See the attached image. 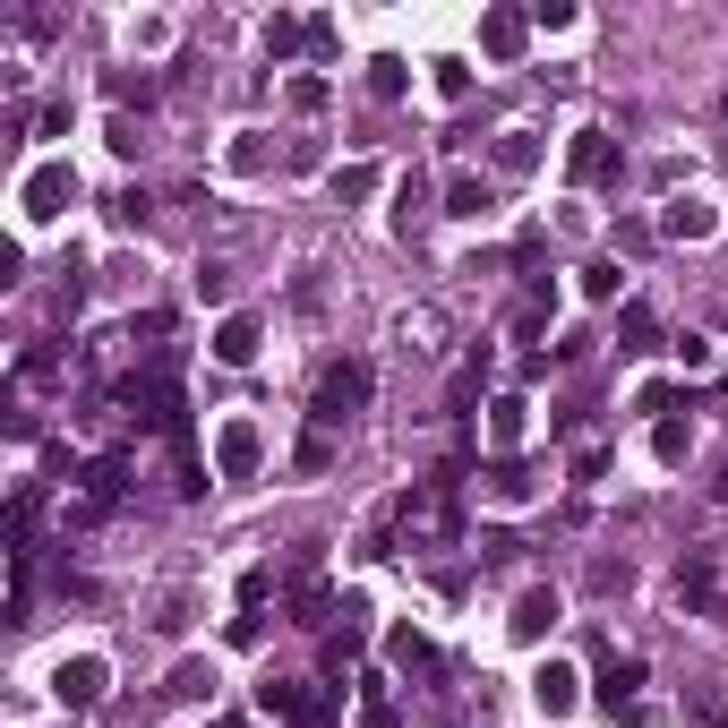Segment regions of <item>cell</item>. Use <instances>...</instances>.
<instances>
[{
	"instance_id": "1",
	"label": "cell",
	"mask_w": 728,
	"mask_h": 728,
	"mask_svg": "<svg viewBox=\"0 0 728 728\" xmlns=\"http://www.w3.org/2000/svg\"><path fill=\"white\" fill-rule=\"evenodd\" d=\"M129 489V455H95V464L77 471V506H69V523H103L112 506Z\"/></svg>"
},
{
	"instance_id": "2",
	"label": "cell",
	"mask_w": 728,
	"mask_h": 728,
	"mask_svg": "<svg viewBox=\"0 0 728 728\" xmlns=\"http://www.w3.org/2000/svg\"><path fill=\"white\" fill-rule=\"evenodd\" d=\"M368 386H377V368H368V361H334L326 386H318V420H326V429H334V420H352V412L368 403Z\"/></svg>"
},
{
	"instance_id": "3",
	"label": "cell",
	"mask_w": 728,
	"mask_h": 728,
	"mask_svg": "<svg viewBox=\"0 0 728 728\" xmlns=\"http://www.w3.org/2000/svg\"><path fill=\"white\" fill-rule=\"evenodd\" d=\"M558 609H565V600L549 592V583H531V592H514V617H506V626L523 634V643H540V634L558 626Z\"/></svg>"
},
{
	"instance_id": "4",
	"label": "cell",
	"mask_w": 728,
	"mask_h": 728,
	"mask_svg": "<svg viewBox=\"0 0 728 728\" xmlns=\"http://www.w3.org/2000/svg\"><path fill=\"white\" fill-rule=\"evenodd\" d=\"M52 695H61L69 711L103 703V661H61V668H52Z\"/></svg>"
},
{
	"instance_id": "5",
	"label": "cell",
	"mask_w": 728,
	"mask_h": 728,
	"mask_svg": "<svg viewBox=\"0 0 728 728\" xmlns=\"http://www.w3.org/2000/svg\"><path fill=\"white\" fill-rule=\"evenodd\" d=\"M61 198H77V171L52 164V171H34V180H27V215H34V223H43V215H61Z\"/></svg>"
},
{
	"instance_id": "6",
	"label": "cell",
	"mask_w": 728,
	"mask_h": 728,
	"mask_svg": "<svg viewBox=\"0 0 728 728\" xmlns=\"http://www.w3.org/2000/svg\"><path fill=\"white\" fill-rule=\"evenodd\" d=\"M531 703H540V720H565V711H574V668H540V677H531Z\"/></svg>"
},
{
	"instance_id": "7",
	"label": "cell",
	"mask_w": 728,
	"mask_h": 728,
	"mask_svg": "<svg viewBox=\"0 0 728 728\" xmlns=\"http://www.w3.org/2000/svg\"><path fill=\"white\" fill-rule=\"evenodd\" d=\"M480 43H489V61H514V52H523V18H514V9H489V18H480Z\"/></svg>"
},
{
	"instance_id": "8",
	"label": "cell",
	"mask_w": 728,
	"mask_h": 728,
	"mask_svg": "<svg viewBox=\"0 0 728 728\" xmlns=\"http://www.w3.org/2000/svg\"><path fill=\"white\" fill-rule=\"evenodd\" d=\"M215 361H232V368L258 361V318H223V334H215Z\"/></svg>"
},
{
	"instance_id": "9",
	"label": "cell",
	"mask_w": 728,
	"mask_h": 728,
	"mask_svg": "<svg viewBox=\"0 0 728 728\" xmlns=\"http://www.w3.org/2000/svg\"><path fill=\"white\" fill-rule=\"evenodd\" d=\"M600 164H609V129H574V146H565V171H574V180H592Z\"/></svg>"
},
{
	"instance_id": "10",
	"label": "cell",
	"mask_w": 728,
	"mask_h": 728,
	"mask_svg": "<svg viewBox=\"0 0 728 728\" xmlns=\"http://www.w3.org/2000/svg\"><path fill=\"white\" fill-rule=\"evenodd\" d=\"M489 206H497L489 180H455V189H446V215H464V223H489Z\"/></svg>"
},
{
	"instance_id": "11",
	"label": "cell",
	"mask_w": 728,
	"mask_h": 728,
	"mask_svg": "<svg viewBox=\"0 0 728 728\" xmlns=\"http://www.w3.org/2000/svg\"><path fill=\"white\" fill-rule=\"evenodd\" d=\"M300 703H309V686H292V677H266V686H258L266 720H300Z\"/></svg>"
},
{
	"instance_id": "12",
	"label": "cell",
	"mask_w": 728,
	"mask_h": 728,
	"mask_svg": "<svg viewBox=\"0 0 728 728\" xmlns=\"http://www.w3.org/2000/svg\"><path fill=\"white\" fill-rule=\"evenodd\" d=\"M634 686H643V661H634V652H609V668H600V695H609V703H626Z\"/></svg>"
},
{
	"instance_id": "13",
	"label": "cell",
	"mask_w": 728,
	"mask_h": 728,
	"mask_svg": "<svg viewBox=\"0 0 728 728\" xmlns=\"http://www.w3.org/2000/svg\"><path fill=\"white\" fill-rule=\"evenodd\" d=\"M292 728H343V695H334V686H309V703H300Z\"/></svg>"
},
{
	"instance_id": "14",
	"label": "cell",
	"mask_w": 728,
	"mask_h": 728,
	"mask_svg": "<svg viewBox=\"0 0 728 728\" xmlns=\"http://www.w3.org/2000/svg\"><path fill=\"white\" fill-rule=\"evenodd\" d=\"M711 223H720V215H711L703 198H677V206H668V232H677V240H703Z\"/></svg>"
},
{
	"instance_id": "15",
	"label": "cell",
	"mask_w": 728,
	"mask_h": 728,
	"mask_svg": "<svg viewBox=\"0 0 728 728\" xmlns=\"http://www.w3.org/2000/svg\"><path fill=\"white\" fill-rule=\"evenodd\" d=\"M171 695L206 703V695H215V661H180V668H171Z\"/></svg>"
},
{
	"instance_id": "16",
	"label": "cell",
	"mask_w": 728,
	"mask_h": 728,
	"mask_svg": "<svg viewBox=\"0 0 728 728\" xmlns=\"http://www.w3.org/2000/svg\"><path fill=\"white\" fill-rule=\"evenodd\" d=\"M395 661H403V668H437V643H429V634H412V626H403V634H395Z\"/></svg>"
},
{
	"instance_id": "17",
	"label": "cell",
	"mask_w": 728,
	"mask_h": 728,
	"mask_svg": "<svg viewBox=\"0 0 728 728\" xmlns=\"http://www.w3.org/2000/svg\"><path fill=\"white\" fill-rule=\"evenodd\" d=\"M489 497H497V506H523V497H531V471H523V464H506V471L489 480Z\"/></svg>"
},
{
	"instance_id": "18",
	"label": "cell",
	"mask_w": 728,
	"mask_h": 728,
	"mask_svg": "<svg viewBox=\"0 0 728 728\" xmlns=\"http://www.w3.org/2000/svg\"><path fill=\"white\" fill-rule=\"evenodd\" d=\"M497 155H506V171H523L540 146H531V129H506V146H497Z\"/></svg>"
},
{
	"instance_id": "19",
	"label": "cell",
	"mask_w": 728,
	"mask_h": 728,
	"mask_svg": "<svg viewBox=\"0 0 728 728\" xmlns=\"http://www.w3.org/2000/svg\"><path fill=\"white\" fill-rule=\"evenodd\" d=\"M695 455V429H661V464H686Z\"/></svg>"
},
{
	"instance_id": "20",
	"label": "cell",
	"mask_w": 728,
	"mask_h": 728,
	"mask_svg": "<svg viewBox=\"0 0 728 728\" xmlns=\"http://www.w3.org/2000/svg\"><path fill=\"white\" fill-rule=\"evenodd\" d=\"M720 403H728V386H720Z\"/></svg>"
}]
</instances>
